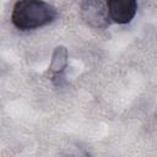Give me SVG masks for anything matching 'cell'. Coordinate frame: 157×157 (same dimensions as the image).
I'll return each mask as SVG.
<instances>
[{
	"label": "cell",
	"instance_id": "obj_1",
	"mask_svg": "<svg viewBox=\"0 0 157 157\" xmlns=\"http://www.w3.org/2000/svg\"><path fill=\"white\" fill-rule=\"evenodd\" d=\"M55 17V7L43 0H18L12 9L11 22L20 31H29L52 23Z\"/></svg>",
	"mask_w": 157,
	"mask_h": 157
},
{
	"label": "cell",
	"instance_id": "obj_2",
	"mask_svg": "<svg viewBox=\"0 0 157 157\" xmlns=\"http://www.w3.org/2000/svg\"><path fill=\"white\" fill-rule=\"evenodd\" d=\"M80 12L86 25L94 29H105L109 26V12L102 0H83Z\"/></svg>",
	"mask_w": 157,
	"mask_h": 157
},
{
	"label": "cell",
	"instance_id": "obj_3",
	"mask_svg": "<svg viewBox=\"0 0 157 157\" xmlns=\"http://www.w3.org/2000/svg\"><path fill=\"white\" fill-rule=\"evenodd\" d=\"M110 20L119 25L131 22L137 11V0H105Z\"/></svg>",
	"mask_w": 157,
	"mask_h": 157
},
{
	"label": "cell",
	"instance_id": "obj_4",
	"mask_svg": "<svg viewBox=\"0 0 157 157\" xmlns=\"http://www.w3.org/2000/svg\"><path fill=\"white\" fill-rule=\"evenodd\" d=\"M67 65V50L64 47H56L53 56H52V63L49 66V71L52 76L56 77L63 74Z\"/></svg>",
	"mask_w": 157,
	"mask_h": 157
}]
</instances>
